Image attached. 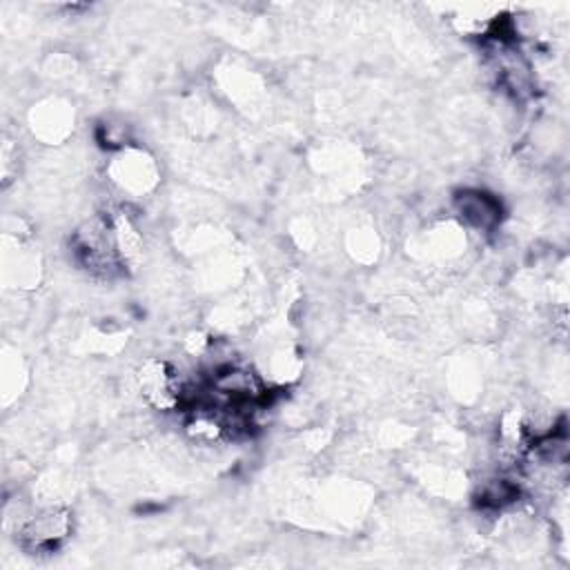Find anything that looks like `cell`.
Here are the masks:
<instances>
[{"instance_id":"obj_1","label":"cell","mask_w":570,"mask_h":570,"mask_svg":"<svg viewBox=\"0 0 570 570\" xmlns=\"http://www.w3.org/2000/svg\"><path fill=\"white\" fill-rule=\"evenodd\" d=\"M20 546L33 554H47L60 548V543L71 534V512L65 505H45L29 514L18 525Z\"/></svg>"},{"instance_id":"obj_2","label":"cell","mask_w":570,"mask_h":570,"mask_svg":"<svg viewBox=\"0 0 570 570\" xmlns=\"http://www.w3.org/2000/svg\"><path fill=\"white\" fill-rule=\"evenodd\" d=\"M454 212L463 227L488 234L501 220V203L483 189H461L454 196Z\"/></svg>"}]
</instances>
